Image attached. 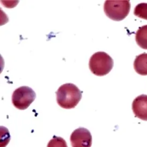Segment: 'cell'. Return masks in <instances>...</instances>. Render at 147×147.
I'll use <instances>...</instances> for the list:
<instances>
[{"label": "cell", "mask_w": 147, "mask_h": 147, "mask_svg": "<svg viewBox=\"0 0 147 147\" xmlns=\"http://www.w3.org/2000/svg\"><path fill=\"white\" fill-rule=\"evenodd\" d=\"M56 94L58 105L66 109L75 108L82 97L81 90L71 83H67L61 86Z\"/></svg>", "instance_id": "6da1fadb"}, {"label": "cell", "mask_w": 147, "mask_h": 147, "mask_svg": "<svg viewBox=\"0 0 147 147\" xmlns=\"http://www.w3.org/2000/svg\"><path fill=\"white\" fill-rule=\"evenodd\" d=\"M113 60L105 52L100 51L93 54L90 58L89 67L91 72L97 76H104L111 71Z\"/></svg>", "instance_id": "7a4b0ae2"}, {"label": "cell", "mask_w": 147, "mask_h": 147, "mask_svg": "<svg viewBox=\"0 0 147 147\" xmlns=\"http://www.w3.org/2000/svg\"><path fill=\"white\" fill-rule=\"evenodd\" d=\"M131 9L129 1H106L104 11L106 15L115 21H121L127 16Z\"/></svg>", "instance_id": "3957f363"}, {"label": "cell", "mask_w": 147, "mask_h": 147, "mask_svg": "<svg viewBox=\"0 0 147 147\" xmlns=\"http://www.w3.org/2000/svg\"><path fill=\"white\" fill-rule=\"evenodd\" d=\"M35 92L28 86H22L16 89L12 96V102L16 108L25 110L35 100Z\"/></svg>", "instance_id": "277c9868"}, {"label": "cell", "mask_w": 147, "mask_h": 147, "mask_svg": "<svg viewBox=\"0 0 147 147\" xmlns=\"http://www.w3.org/2000/svg\"><path fill=\"white\" fill-rule=\"evenodd\" d=\"M70 141L72 147H91L92 136L87 128H78L72 133Z\"/></svg>", "instance_id": "5b68a950"}, {"label": "cell", "mask_w": 147, "mask_h": 147, "mask_svg": "<svg viewBox=\"0 0 147 147\" xmlns=\"http://www.w3.org/2000/svg\"><path fill=\"white\" fill-rule=\"evenodd\" d=\"M132 109L136 117L147 121V95H141L136 98L132 103Z\"/></svg>", "instance_id": "8992f818"}, {"label": "cell", "mask_w": 147, "mask_h": 147, "mask_svg": "<svg viewBox=\"0 0 147 147\" xmlns=\"http://www.w3.org/2000/svg\"><path fill=\"white\" fill-rule=\"evenodd\" d=\"M136 72L141 76H147V54L143 53L137 56L134 62Z\"/></svg>", "instance_id": "52a82bcc"}, {"label": "cell", "mask_w": 147, "mask_h": 147, "mask_svg": "<svg viewBox=\"0 0 147 147\" xmlns=\"http://www.w3.org/2000/svg\"><path fill=\"white\" fill-rule=\"evenodd\" d=\"M136 40L141 48L147 49V25L140 27L136 33Z\"/></svg>", "instance_id": "ba28073f"}, {"label": "cell", "mask_w": 147, "mask_h": 147, "mask_svg": "<svg viewBox=\"0 0 147 147\" xmlns=\"http://www.w3.org/2000/svg\"><path fill=\"white\" fill-rule=\"evenodd\" d=\"M134 14L140 18L147 20V3H141L138 4L134 9Z\"/></svg>", "instance_id": "9c48e42d"}, {"label": "cell", "mask_w": 147, "mask_h": 147, "mask_svg": "<svg viewBox=\"0 0 147 147\" xmlns=\"http://www.w3.org/2000/svg\"><path fill=\"white\" fill-rule=\"evenodd\" d=\"M47 147H67L65 140L61 137L54 136L48 143Z\"/></svg>", "instance_id": "30bf717a"}]
</instances>
